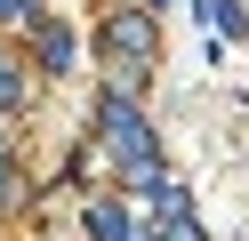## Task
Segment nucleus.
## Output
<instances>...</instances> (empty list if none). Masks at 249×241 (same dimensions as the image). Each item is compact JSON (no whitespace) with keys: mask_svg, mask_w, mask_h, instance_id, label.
Returning a JSON list of instances; mask_svg holds the SVG:
<instances>
[{"mask_svg":"<svg viewBox=\"0 0 249 241\" xmlns=\"http://www.w3.org/2000/svg\"><path fill=\"white\" fill-rule=\"evenodd\" d=\"M209 16H217V32H249L241 24V0H209Z\"/></svg>","mask_w":249,"mask_h":241,"instance_id":"nucleus-3","label":"nucleus"},{"mask_svg":"<svg viewBox=\"0 0 249 241\" xmlns=\"http://www.w3.org/2000/svg\"><path fill=\"white\" fill-rule=\"evenodd\" d=\"M89 241H137L129 233V209H121V201H97V209H89Z\"/></svg>","mask_w":249,"mask_h":241,"instance_id":"nucleus-1","label":"nucleus"},{"mask_svg":"<svg viewBox=\"0 0 249 241\" xmlns=\"http://www.w3.org/2000/svg\"><path fill=\"white\" fill-rule=\"evenodd\" d=\"M24 8H33V0H0V24H8V16H24Z\"/></svg>","mask_w":249,"mask_h":241,"instance_id":"nucleus-5","label":"nucleus"},{"mask_svg":"<svg viewBox=\"0 0 249 241\" xmlns=\"http://www.w3.org/2000/svg\"><path fill=\"white\" fill-rule=\"evenodd\" d=\"M0 105H24V73L17 64H0Z\"/></svg>","mask_w":249,"mask_h":241,"instance_id":"nucleus-4","label":"nucleus"},{"mask_svg":"<svg viewBox=\"0 0 249 241\" xmlns=\"http://www.w3.org/2000/svg\"><path fill=\"white\" fill-rule=\"evenodd\" d=\"M40 64H49V73L72 64V32H65V24H40Z\"/></svg>","mask_w":249,"mask_h":241,"instance_id":"nucleus-2","label":"nucleus"}]
</instances>
